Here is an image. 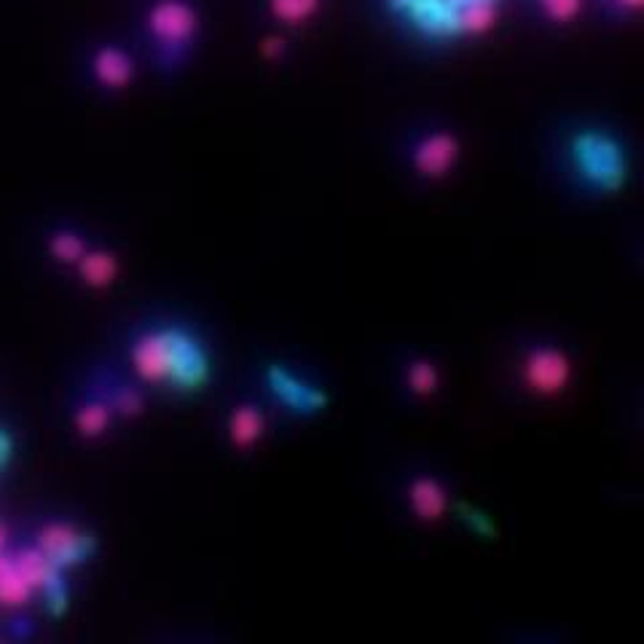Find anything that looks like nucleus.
<instances>
[{"label":"nucleus","instance_id":"obj_1","mask_svg":"<svg viewBox=\"0 0 644 644\" xmlns=\"http://www.w3.org/2000/svg\"><path fill=\"white\" fill-rule=\"evenodd\" d=\"M129 362L140 382L164 390L196 392L213 377V360L204 342L178 322L143 327L129 344Z\"/></svg>","mask_w":644,"mask_h":644},{"label":"nucleus","instance_id":"obj_2","mask_svg":"<svg viewBox=\"0 0 644 644\" xmlns=\"http://www.w3.org/2000/svg\"><path fill=\"white\" fill-rule=\"evenodd\" d=\"M567 156L580 183L596 193L620 191L629 178L623 145L607 129H580L570 138Z\"/></svg>","mask_w":644,"mask_h":644},{"label":"nucleus","instance_id":"obj_3","mask_svg":"<svg viewBox=\"0 0 644 644\" xmlns=\"http://www.w3.org/2000/svg\"><path fill=\"white\" fill-rule=\"evenodd\" d=\"M199 11L189 0H156L145 14V31L156 44L162 64H178L196 38Z\"/></svg>","mask_w":644,"mask_h":644},{"label":"nucleus","instance_id":"obj_4","mask_svg":"<svg viewBox=\"0 0 644 644\" xmlns=\"http://www.w3.org/2000/svg\"><path fill=\"white\" fill-rule=\"evenodd\" d=\"M572 382L570 355L553 344H532L521 357V384L537 397H556Z\"/></svg>","mask_w":644,"mask_h":644},{"label":"nucleus","instance_id":"obj_5","mask_svg":"<svg viewBox=\"0 0 644 644\" xmlns=\"http://www.w3.org/2000/svg\"><path fill=\"white\" fill-rule=\"evenodd\" d=\"M33 546L57 567V570L70 572L75 567L86 564L97 553V537L81 526L68 524V521H49L40 526L33 537Z\"/></svg>","mask_w":644,"mask_h":644},{"label":"nucleus","instance_id":"obj_6","mask_svg":"<svg viewBox=\"0 0 644 644\" xmlns=\"http://www.w3.org/2000/svg\"><path fill=\"white\" fill-rule=\"evenodd\" d=\"M390 9L430 40L460 38L454 0H390Z\"/></svg>","mask_w":644,"mask_h":644},{"label":"nucleus","instance_id":"obj_7","mask_svg":"<svg viewBox=\"0 0 644 644\" xmlns=\"http://www.w3.org/2000/svg\"><path fill=\"white\" fill-rule=\"evenodd\" d=\"M263 384H266V392L274 403H279L285 412L298 414V417H309V414H318L320 408H325L322 390L285 366H266Z\"/></svg>","mask_w":644,"mask_h":644},{"label":"nucleus","instance_id":"obj_8","mask_svg":"<svg viewBox=\"0 0 644 644\" xmlns=\"http://www.w3.org/2000/svg\"><path fill=\"white\" fill-rule=\"evenodd\" d=\"M462 156V143L449 129H436V132L421 134L417 145L412 148V164L419 178L425 180H443L451 175Z\"/></svg>","mask_w":644,"mask_h":644},{"label":"nucleus","instance_id":"obj_9","mask_svg":"<svg viewBox=\"0 0 644 644\" xmlns=\"http://www.w3.org/2000/svg\"><path fill=\"white\" fill-rule=\"evenodd\" d=\"M92 390L110 403L116 417H140L145 412V392L138 384H129L110 371H99L92 379Z\"/></svg>","mask_w":644,"mask_h":644},{"label":"nucleus","instance_id":"obj_10","mask_svg":"<svg viewBox=\"0 0 644 644\" xmlns=\"http://www.w3.org/2000/svg\"><path fill=\"white\" fill-rule=\"evenodd\" d=\"M408 502L421 524H438L449 513V491L436 476H414L408 484Z\"/></svg>","mask_w":644,"mask_h":644},{"label":"nucleus","instance_id":"obj_11","mask_svg":"<svg viewBox=\"0 0 644 644\" xmlns=\"http://www.w3.org/2000/svg\"><path fill=\"white\" fill-rule=\"evenodd\" d=\"M266 414H263V408L253 401H245L239 403V406H234L226 421L228 441L239 451H250L255 443H261V438L266 436Z\"/></svg>","mask_w":644,"mask_h":644},{"label":"nucleus","instance_id":"obj_12","mask_svg":"<svg viewBox=\"0 0 644 644\" xmlns=\"http://www.w3.org/2000/svg\"><path fill=\"white\" fill-rule=\"evenodd\" d=\"M92 75L105 90H127L134 79V60L121 46H99L92 57Z\"/></svg>","mask_w":644,"mask_h":644},{"label":"nucleus","instance_id":"obj_13","mask_svg":"<svg viewBox=\"0 0 644 644\" xmlns=\"http://www.w3.org/2000/svg\"><path fill=\"white\" fill-rule=\"evenodd\" d=\"M114 417L116 414L110 403L92 386H86V395L73 408V427L81 438L95 441V438H103L108 432V427L114 425Z\"/></svg>","mask_w":644,"mask_h":644},{"label":"nucleus","instance_id":"obj_14","mask_svg":"<svg viewBox=\"0 0 644 644\" xmlns=\"http://www.w3.org/2000/svg\"><path fill=\"white\" fill-rule=\"evenodd\" d=\"M35 599L33 585L22 575L11 550H0V607L5 610H22Z\"/></svg>","mask_w":644,"mask_h":644},{"label":"nucleus","instance_id":"obj_15","mask_svg":"<svg viewBox=\"0 0 644 644\" xmlns=\"http://www.w3.org/2000/svg\"><path fill=\"white\" fill-rule=\"evenodd\" d=\"M456 27L462 35H484L497 25L500 0H454Z\"/></svg>","mask_w":644,"mask_h":644},{"label":"nucleus","instance_id":"obj_16","mask_svg":"<svg viewBox=\"0 0 644 644\" xmlns=\"http://www.w3.org/2000/svg\"><path fill=\"white\" fill-rule=\"evenodd\" d=\"M119 269L121 266L116 253H110V250H103V248L86 250L84 258L75 263V272H79L81 283H84L86 288H95V290H103L108 288V285H114L116 277H119Z\"/></svg>","mask_w":644,"mask_h":644},{"label":"nucleus","instance_id":"obj_17","mask_svg":"<svg viewBox=\"0 0 644 644\" xmlns=\"http://www.w3.org/2000/svg\"><path fill=\"white\" fill-rule=\"evenodd\" d=\"M406 384L414 397H432L441 390V371L430 357H414L406 368Z\"/></svg>","mask_w":644,"mask_h":644},{"label":"nucleus","instance_id":"obj_18","mask_svg":"<svg viewBox=\"0 0 644 644\" xmlns=\"http://www.w3.org/2000/svg\"><path fill=\"white\" fill-rule=\"evenodd\" d=\"M90 245L84 242L79 231L73 228H57L55 234L49 237V253L55 258L57 263H64V266H75V263L84 258Z\"/></svg>","mask_w":644,"mask_h":644},{"label":"nucleus","instance_id":"obj_19","mask_svg":"<svg viewBox=\"0 0 644 644\" xmlns=\"http://www.w3.org/2000/svg\"><path fill=\"white\" fill-rule=\"evenodd\" d=\"M320 3L322 0H269V11L283 25L298 27L318 14Z\"/></svg>","mask_w":644,"mask_h":644},{"label":"nucleus","instance_id":"obj_20","mask_svg":"<svg viewBox=\"0 0 644 644\" xmlns=\"http://www.w3.org/2000/svg\"><path fill=\"white\" fill-rule=\"evenodd\" d=\"M542 9V14L550 22H559V25H570L583 11V0H537Z\"/></svg>","mask_w":644,"mask_h":644},{"label":"nucleus","instance_id":"obj_21","mask_svg":"<svg viewBox=\"0 0 644 644\" xmlns=\"http://www.w3.org/2000/svg\"><path fill=\"white\" fill-rule=\"evenodd\" d=\"M11 456H14V436L5 427H0V470L9 465Z\"/></svg>","mask_w":644,"mask_h":644},{"label":"nucleus","instance_id":"obj_22","mask_svg":"<svg viewBox=\"0 0 644 644\" xmlns=\"http://www.w3.org/2000/svg\"><path fill=\"white\" fill-rule=\"evenodd\" d=\"M612 3L618 5L620 11H636V9H642L644 0H612Z\"/></svg>","mask_w":644,"mask_h":644}]
</instances>
